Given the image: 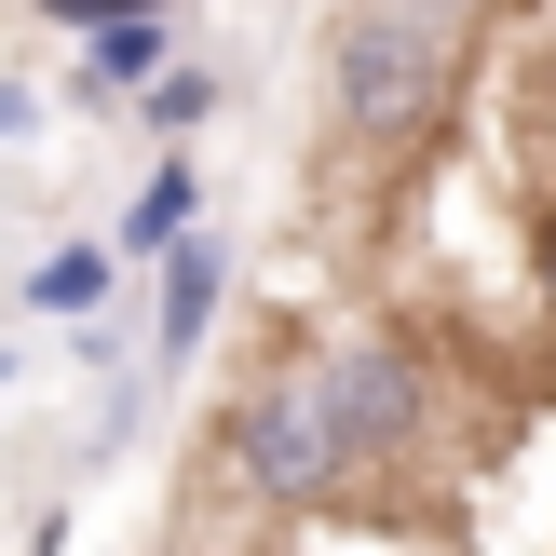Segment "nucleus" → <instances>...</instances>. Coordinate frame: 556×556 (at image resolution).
<instances>
[{
  "label": "nucleus",
  "instance_id": "1",
  "mask_svg": "<svg viewBox=\"0 0 556 556\" xmlns=\"http://www.w3.org/2000/svg\"><path fill=\"white\" fill-rule=\"evenodd\" d=\"M448 54L462 27L407 14V0H353L340 41H326V109H340L353 150H407V136H434V109H448Z\"/></svg>",
  "mask_w": 556,
  "mask_h": 556
},
{
  "label": "nucleus",
  "instance_id": "2",
  "mask_svg": "<svg viewBox=\"0 0 556 556\" xmlns=\"http://www.w3.org/2000/svg\"><path fill=\"white\" fill-rule=\"evenodd\" d=\"M217 462H231L271 516L340 503V476H353V421H340V394H326V367H271V380H244L231 421H217Z\"/></svg>",
  "mask_w": 556,
  "mask_h": 556
},
{
  "label": "nucleus",
  "instance_id": "3",
  "mask_svg": "<svg viewBox=\"0 0 556 556\" xmlns=\"http://www.w3.org/2000/svg\"><path fill=\"white\" fill-rule=\"evenodd\" d=\"M326 394H340V421H353V462H407V434L434 421V380H421L407 340H353L340 367H326Z\"/></svg>",
  "mask_w": 556,
  "mask_h": 556
},
{
  "label": "nucleus",
  "instance_id": "4",
  "mask_svg": "<svg viewBox=\"0 0 556 556\" xmlns=\"http://www.w3.org/2000/svg\"><path fill=\"white\" fill-rule=\"evenodd\" d=\"M217 286H231V244H217V231H190L177 258H163V326H150V340H163V367H190V340L217 326Z\"/></svg>",
  "mask_w": 556,
  "mask_h": 556
},
{
  "label": "nucleus",
  "instance_id": "5",
  "mask_svg": "<svg viewBox=\"0 0 556 556\" xmlns=\"http://www.w3.org/2000/svg\"><path fill=\"white\" fill-rule=\"evenodd\" d=\"M190 231H204V163L163 150V163H150V190H136V217H123V244H136V258H177Z\"/></svg>",
  "mask_w": 556,
  "mask_h": 556
},
{
  "label": "nucleus",
  "instance_id": "6",
  "mask_svg": "<svg viewBox=\"0 0 556 556\" xmlns=\"http://www.w3.org/2000/svg\"><path fill=\"white\" fill-rule=\"evenodd\" d=\"M150 81H163V14L81 27V96H150Z\"/></svg>",
  "mask_w": 556,
  "mask_h": 556
},
{
  "label": "nucleus",
  "instance_id": "7",
  "mask_svg": "<svg viewBox=\"0 0 556 556\" xmlns=\"http://www.w3.org/2000/svg\"><path fill=\"white\" fill-rule=\"evenodd\" d=\"M96 299H109V244H54L27 271V313H96Z\"/></svg>",
  "mask_w": 556,
  "mask_h": 556
},
{
  "label": "nucleus",
  "instance_id": "8",
  "mask_svg": "<svg viewBox=\"0 0 556 556\" xmlns=\"http://www.w3.org/2000/svg\"><path fill=\"white\" fill-rule=\"evenodd\" d=\"M136 109H150V136H204V123H217V68H163Z\"/></svg>",
  "mask_w": 556,
  "mask_h": 556
},
{
  "label": "nucleus",
  "instance_id": "9",
  "mask_svg": "<svg viewBox=\"0 0 556 556\" xmlns=\"http://www.w3.org/2000/svg\"><path fill=\"white\" fill-rule=\"evenodd\" d=\"M54 27H109V14H136V0H41Z\"/></svg>",
  "mask_w": 556,
  "mask_h": 556
},
{
  "label": "nucleus",
  "instance_id": "10",
  "mask_svg": "<svg viewBox=\"0 0 556 556\" xmlns=\"http://www.w3.org/2000/svg\"><path fill=\"white\" fill-rule=\"evenodd\" d=\"M136 14H163V0H136Z\"/></svg>",
  "mask_w": 556,
  "mask_h": 556
}]
</instances>
